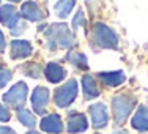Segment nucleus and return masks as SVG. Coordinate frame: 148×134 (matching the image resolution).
Masks as SVG:
<instances>
[{
    "label": "nucleus",
    "mask_w": 148,
    "mask_h": 134,
    "mask_svg": "<svg viewBox=\"0 0 148 134\" xmlns=\"http://www.w3.org/2000/svg\"><path fill=\"white\" fill-rule=\"evenodd\" d=\"M115 134H129V133H128V131H117Z\"/></svg>",
    "instance_id": "nucleus-25"
},
{
    "label": "nucleus",
    "mask_w": 148,
    "mask_h": 134,
    "mask_svg": "<svg viewBox=\"0 0 148 134\" xmlns=\"http://www.w3.org/2000/svg\"><path fill=\"white\" fill-rule=\"evenodd\" d=\"M66 60H68L71 65H74L76 68H88V63H87V57L84 54H80V52H76V51H71L68 52V55H66Z\"/></svg>",
    "instance_id": "nucleus-17"
},
{
    "label": "nucleus",
    "mask_w": 148,
    "mask_h": 134,
    "mask_svg": "<svg viewBox=\"0 0 148 134\" xmlns=\"http://www.w3.org/2000/svg\"><path fill=\"white\" fill-rule=\"evenodd\" d=\"M88 128V122H87V117L84 114H79V112H73L68 118V133H84Z\"/></svg>",
    "instance_id": "nucleus-9"
},
{
    "label": "nucleus",
    "mask_w": 148,
    "mask_h": 134,
    "mask_svg": "<svg viewBox=\"0 0 148 134\" xmlns=\"http://www.w3.org/2000/svg\"><path fill=\"white\" fill-rule=\"evenodd\" d=\"M17 118H19V122L22 123L24 126H29V128H33V126L36 125V118H35L33 114H30L27 109L21 107L19 111H17Z\"/></svg>",
    "instance_id": "nucleus-19"
},
{
    "label": "nucleus",
    "mask_w": 148,
    "mask_h": 134,
    "mask_svg": "<svg viewBox=\"0 0 148 134\" xmlns=\"http://www.w3.org/2000/svg\"><path fill=\"white\" fill-rule=\"evenodd\" d=\"M91 40L93 44L103 49H117L118 46V38L117 33L107 27L103 22H96L91 29Z\"/></svg>",
    "instance_id": "nucleus-2"
},
{
    "label": "nucleus",
    "mask_w": 148,
    "mask_h": 134,
    "mask_svg": "<svg viewBox=\"0 0 148 134\" xmlns=\"http://www.w3.org/2000/svg\"><path fill=\"white\" fill-rule=\"evenodd\" d=\"M41 129L51 134H58L63 129V123L58 114H49L47 117L41 120Z\"/></svg>",
    "instance_id": "nucleus-10"
},
{
    "label": "nucleus",
    "mask_w": 148,
    "mask_h": 134,
    "mask_svg": "<svg viewBox=\"0 0 148 134\" xmlns=\"http://www.w3.org/2000/svg\"><path fill=\"white\" fill-rule=\"evenodd\" d=\"M22 16L29 21H41L44 17V13L40 6L36 5V2H25L21 6Z\"/></svg>",
    "instance_id": "nucleus-13"
},
{
    "label": "nucleus",
    "mask_w": 148,
    "mask_h": 134,
    "mask_svg": "<svg viewBox=\"0 0 148 134\" xmlns=\"http://www.w3.org/2000/svg\"><path fill=\"white\" fill-rule=\"evenodd\" d=\"M101 80L109 87H118L125 82V73L123 71H112V73H99L98 74Z\"/></svg>",
    "instance_id": "nucleus-14"
},
{
    "label": "nucleus",
    "mask_w": 148,
    "mask_h": 134,
    "mask_svg": "<svg viewBox=\"0 0 148 134\" xmlns=\"http://www.w3.org/2000/svg\"><path fill=\"white\" fill-rule=\"evenodd\" d=\"M0 134H16V131L8 126H0Z\"/></svg>",
    "instance_id": "nucleus-23"
},
{
    "label": "nucleus",
    "mask_w": 148,
    "mask_h": 134,
    "mask_svg": "<svg viewBox=\"0 0 148 134\" xmlns=\"http://www.w3.org/2000/svg\"><path fill=\"white\" fill-rule=\"evenodd\" d=\"M82 87H84V93H85L87 100H93L99 95V89H98L95 79L90 74H85L82 77Z\"/></svg>",
    "instance_id": "nucleus-16"
},
{
    "label": "nucleus",
    "mask_w": 148,
    "mask_h": 134,
    "mask_svg": "<svg viewBox=\"0 0 148 134\" xmlns=\"http://www.w3.org/2000/svg\"><path fill=\"white\" fill-rule=\"evenodd\" d=\"M47 47L54 51L55 47H71L74 44V35L65 24H52L46 30Z\"/></svg>",
    "instance_id": "nucleus-1"
},
{
    "label": "nucleus",
    "mask_w": 148,
    "mask_h": 134,
    "mask_svg": "<svg viewBox=\"0 0 148 134\" xmlns=\"http://www.w3.org/2000/svg\"><path fill=\"white\" fill-rule=\"evenodd\" d=\"M77 96V82L76 79H69L60 89L55 90V104L58 107H68Z\"/></svg>",
    "instance_id": "nucleus-4"
},
{
    "label": "nucleus",
    "mask_w": 148,
    "mask_h": 134,
    "mask_svg": "<svg viewBox=\"0 0 148 134\" xmlns=\"http://www.w3.org/2000/svg\"><path fill=\"white\" fill-rule=\"evenodd\" d=\"M10 55H11L13 60L17 58H27L29 55H32V44L29 41H24V40H14L11 41L10 44Z\"/></svg>",
    "instance_id": "nucleus-8"
},
{
    "label": "nucleus",
    "mask_w": 148,
    "mask_h": 134,
    "mask_svg": "<svg viewBox=\"0 0 148 134\" xmlns=\"http://www.w3.org/2000/svg\"><path fill=\"white\" fill-rule=\"evenodd\" d=\"M10 120V112L5 106L0 104V122H8Z\"/></svg>",
    "instance_id": "nucleus-22"
},
{
    "label": "nucleus",
    "mask_w": 148,
    "mask_h": 134,
    "mask_svg": "<svg viewBox=\"0 0 148 134\" xmlns=\"http://www.w3.org/2000/svg\"><path fill=\"white\" fill-rule=\"evenodd\" d=\"M132 128H136L137 131H148V107L147 106H139L131 120Z\"/></svg>",
    "instance_id": "nucleus-12"
},
{
    "label": "nucleus",
    "mask_w": 148,
    "mask_h": 134,
    "mask_svg": "<svg viewBox=\"0 0 148 134\" xmlns=\"http://www.w3.org/2000/svg\"><path fill=\"white\" fill-rule=\"evenodd\" d=\"M84 25H85V16H84L82 10H79L77 14L74 16V19H73V27L74 29H80V27H84Z\"/></svg>",
    "instance_id": "nucleus-20"
},
{
    "label": "nucleus",
    "mask_w": 148,
    "mask_h": 134,
    "mask_svg": "<svg viewBox=\"0 0 148 134\" xmlns=\"http://www.w3.org/2000/svg\"><path fill=\"white\" fill-rule=\"evenodd\" d=\"M0 21H2L3 25L10 27V29H14L17 25V21H19V14H17L16 8L11 5H3L0 8Z\"/></svg>",
    "instance_id": "nucleus-11"
},
{
    "label": "nucleus",
    "mask_w": 148,
    "mask_h": 134,
    "mask_svg": "<svg viewBox=\"0 0 148 134\" xmlns=\"http://www.w3.org/2000/svg\"><path fill=\"white\" fill-rule=\"evenodd\" d=\"M49 103V90L44 87H38L32 93V106L36 114H46V106Z\"/></svg>",
    "instance_id": "nucleus-6"
},
{
    "label": "nucleus",
    "mask_w": 148,
    "mask_h": 134,
    "mask_svg": "<svg viewBox=\"0 0 148 134\" xmlns=\"http://www.w3.org/2000/svg\"><path fill=\"white\" fill-rule=\"evenodd\" d=\"M74 3H76V0H60L55 5V11L60 17H66L74 8Z\"/></svg>",
    "instance_id": "nucleus-18"
},
{
    "label": "nucleus",
    "mask_w": 148,
    "mask_h": 134,
    "mask_svg": "<svg viewBox=\"0 0 148 134\" xmlns=\"http://www.w3.org/2000/svg\"><path fill=\"white\" fill-rule=\"evenodd\" d=\"M10 2H21V0H10Z\"/></svg>",
    "instance_id": "nucleus-26"
},
{
    "label": "nucleus",
    "mask_w": 148,
    "mask_h": 134,
    "mask_svg": "<svg viewBox=\"0 0 148 134\" xmlns=\"http://www.w3.org/2000/svg\"><path fill=\"white\" fill-rule=\"evenodd\" d=\"M90 115H91V122H93L95 128H104L109 122L107 107L103 103H96L90 106Z\"/></svg>",
    "instance_id": "nucleus-7"
},
{
    "label": "nucleus",
    "mask_w": 148,
    "mask_h": 134,
    "mask_svg": "<svg viewBox=\"0 0 148 134\" xmlns=\"http://www.w3.org/2000/svg\"><path fill=\"white\" fill-rule=\"evenodd\" d=\"M10 79H11V71L6 69V68H3V66H0V89L5 87Z\"/></svg>",
    "instance_id": "nucleus-21"
},
{
    "label": "nucleus",
    "mask_w": 148,
    "mask_h": 134,
    "mask_svg": "<svg viewBox=\"0 0 148 134\" xmlns=\"http://www.w3.org/2000/svg\"><path fill=\"white\" fill-rule=\"evenodd\" d=\"M27 98V85L25 82H17L11 87L5 95H3V101L11 107L21 109V106L25 103Z\"/></svg>",
    "instance_id": "nucleus-5"
},
{
    "label": "nucleus",
    "mask_w": 148,
    "mask_h": 134,
    "mask_svg": "<svg viewBox=\"0 0 148 134\" xmlns=\"http://www.w3.org/2000/svg\"><path fill=\"white\" fill-rule=\"evenodd\" d=\"M134 106H136V98L131 95H117L112 98V114L117 125L125 123Z\"/></svg>",
    "instance_id": "nucleus-3"
},
{
    "label": "nucleus",
    "mask_w": 148,
    "mask_h": 134,
    "mask_svg": "<svg viewBox=\"0 0 148 134\" xmlns=\"http://www.w3.org/2000/svg\"><path fill=\"white\" fill-rule=\"evenodd\" d=\"M5 46H6V43H5V38H3V33H2V30H0V52L5 49Z\"/></svg>",
    "instance_id": "nucleus-24"
},
{
    "label": "nucleus",
    "mask_w": 148,
    "mask_h": 134,
    "mask_svg": "<svg viewBox=\"0 0 148 134\" xmlns=\"http://www.w3.org/2000/svg\"><path fill=\"white\" fill-rule=\"evenodd\" d=\"M66 76V71L57 63H47L46 66V77H47L49 82L52 84H58L60 80H63Z\"/></svg>",
    "instance_id": "nucleus-15"
}]
</instances>
